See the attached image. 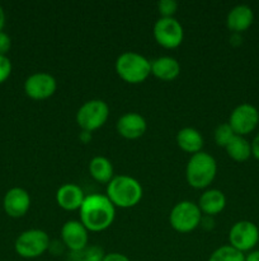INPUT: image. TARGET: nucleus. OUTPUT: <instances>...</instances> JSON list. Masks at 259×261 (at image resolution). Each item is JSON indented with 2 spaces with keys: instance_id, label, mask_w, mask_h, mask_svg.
I'll use <instances>...</instances> for the list:
<instances>
[{
  "instance_id": "6e6552de",
  "label": "nucleus",
  "mask_w": 259,
  "mask_h": 261,
  "mask_svg": "<svg viewBox=\"0 0 259 261\" xmlns=\"http://www.w3.org/2000/svg\"><path fill=\"white\" fill-rule=\"evenodd\" d=\"M230 246L240 252L250 251L259 241V229L255 223L250 221H239L231 227L229 232Z\"/></svg>"
},
{
  "instance_id": "dca6fc26",
  "label": "nucleus",
  "mask_w": 259,
  "mask_h": 261,
  "mask_svg": "<svg viewBox=\"0 0 259 261\" xmlns=\"http://www.w3.org/2000/svg\"><path fill=\"white\" fill-rule=\"evenodd\" d=\"M254 20V13L249 5L239 4L229 12L226 24L234 33H241L248 30Z\"/></svg>"
},
{
  "instance_id": "a211bd4d",
  "label": "nucleus",
  "mask_w": 259,
  "mask_h": 261,
  "mask_svg": "<svg viewBox=\"0 0 259 261\" xmlns=\"http://www.w3.org/2000/svg\"><path fill=\"white\" fill-rule=\"evenodd\" d=\"M180 73V65L177 59L172 56H160L151 61V74L160 81L170 82Z\"/></svg>"
},
{
  "instance_id": "2f4dec72",
  "label": "nucleus",
  "mask_w": 259,
  "mask_h": 261,
  "mask_svg": "<svg viewBox=\"0 0 259 261\" xmlns=\"http://www.w3.org/2000/svg\"><path fill=\"white\" fill-rule=\"evenodd\" d=\"M4 24H5V13H4V9L2 8V5H0V32H2L3 28H4Z\"/></svg>"
},
{
  "instance_id": "f3484780",
  "label": "nucleus",
  "mask_w": 259,
  "mask_h": 261,
  "mask_svg": "<svg viewBox=\"0 0 259 261\" xmlns=\"http://www.w3.org/2000/svg\"><path fill=\"white\" fill-rule=\"evenodd\" d=\"M226 206V198L223 193L217 189H210L206 190L198 200V208L206 216H216L221 213Z\"/></svg>"
},
{
  "instance_id": "7ed1b4c3",
  "label": "nucleus",
  "mask_w": 259,
  "mask_h": 261,
  "mask_svg": "<svg viewBox=\"0 0 259 261\" xmlns=\"http://www.w3.org/2000/svg\"><path fill=\"white\" fill-rule=\"evenodd\" d=\"M217 172V163L211 154L198 152L190 155L185 168L188 184L195 189H205L210 185Z\"/></svg>"
},
{
  "instance_id": "6ab92c4d",
  "label": "nucleus",
  "mask_w": 259,
  "mask_h": 261,
  "mask_svg": "<svg viewBox=\"0 0 259 261\" xmlns=\"http://www.w3.org/2000/svg\"><path fill=\"white\" fill-rule=\"evenodd\" d=\"M177 144L187 153L201 152L203 147V137L195 127H183L177 134Z\"/></svg>"
},
{
  "instance_id": "cd10ccee",
  "label": "nucleus",
  "mask_w": 259,
  "mask_h": 261,
  "mask_svg": "<svg viewBox=\"0 0 259 261\" xmlns=\"http://www.w3.org/2000/svg\"><path fill=\"white\" fill-rule=\"evenodd\" d=\"M103 261H131L126 255L121 254V252H109L106 254L103 257Z\"/></svg>"
},
{
  "instance_id": "c85d7f7f",
  "label": "nucleus",
  "mask_w": 259,
  "mask_h": 261,
  "mask_svg": "<svg viewBox=\"0 0 259 261\" xmlns=\"http://www.w3.org/2000/svg\"><path fill=\"white\" fill-rule=\"evenodd\" d=\"M251 155H254V158L259 161V134L251 142Z\"/></svg>"
},
{
  "instance_id": "aec40b11",
  "label": "nucleus",
  "mask_w": 259,
  "mask_h": 261,
  "mask_svg": "<svg viewBox=\"0 0 259 261\" xmlns=\"http://www.w3.org/2000/svg\"><path fill=\"white\" fill-rule=\"evenodd\" d=\"M89 173L95 181L101 184H109L114 177L113 165L108 158L103 155H96L89 162Z\"/></svg>"
},
{
  "instance_id": "20e7f679",
  "label": "nucleus",
  "mask_w": 259,
  "mask_h": 261,
  "mask_svg": "<svg viewBox=\"0 0 259 261\" xmlns=\"http://www.w3.org/2000/svg\"><path fill=\"white\" fill-rule=\"evenodd\" d=\"M116 71L127 83H141L151 74V61L141 54L126 51L117 58Z\"/></svg>"
},
{
  "instance_id": "f03ea898",
  "label": "nucleus",
  "mask_w": 259,
  "mask_h": 261,
  "mask_svg": "<svg viewBox=\"0 0 259 261\" xmlns=\"http://www.w3.org/2000/svg\"><path fill=\"white\" fill-rule=\"evenodd\" d=\"M107 196L114 206L132 208L141 200L142 186L131 176H114L107 186Z\"/></svg>"
},
{
  "instance_id": "4468645a",
  "label": "nucleus",
  "mask_w": 259,
  "mask_h": 261,
  "mask_svg": "<svg viewBox=\"0 0 259 261\" xmlns=\"http://www.w3.org/2000/svg\"><path fill=\"white\" fill-rule=\"evenodd\" d=\"M117 132L126 139H137L142 137L147 129L146 120L137 112H127L117 120Z\"/></svg>"
},
{
  "instance_id": "b1692460",
  "label": "nucleus",
  "mask_w": 259,
  "mask_h": 261,
  "mask_svg": "<svg viewBox=\"0 0 259 261\" xmlns=\"http://www.w3.org/2000/svg\"><path fill=\"white\" fill-rule=\"evenodd\" d=\"M235 133L231 129V126L229 125V122L226 124H221L216 127L215 130V142L218 147L226 148V145L230 143V140L235 137Z\"/></svg>"
},
{
  "instance_id": "423d86ee",
  "label": "nucleus",
  "mask_w": 259,
  "mask_h": 261,
  "mask_svg": "<svg viewBox=\"0 0 259 261\" xmlns=\"http://www.w3.org/2000/svg\"><path fill=\"white\" fill-rule=\"evenodd\" d=\"M202 212L193 201H180L173 206L169 216L170 226L180 233H188L197 228L202 221Z\"/></svg>"
},
{
  "instance_id": "a878e982",
  "label": "nucleus",
  "mask_w": 259,
  "mask_h": 261,
  "mask_svg": "<svg viewBox=\"0 0 259 261\" xmlns=\"http://www.w3.org/2000/svg\"><path fill=\"white\" fill-rule=\"evenodd\" d=\"M12 74V61L8 56L0 55V84L4 83Z\"/></svg>"
},
{
  "instance_id": "c756f323",
  "label": "nucleus",
  "mask_w": 259,
  "mask_h": 261,
  "mask_svg": "<svg viewBox=\"0 0 259 261\" xmlns=\"http://www.w3.org/2000/svg\"><path fill=\"white\" fill-rule=\"evenodd\" d=\"M245 261H259V250L250 251L245 256Z\"/></svg>"
},
{
  "instance_id": "0eeeda50",
  "label": "nucleus",
  "mask_w": 259,
  "mask_h": 261,
  "mask_svg": "<svg viewBox=\"0 0 259 261\" xmlns=\"http://www.w3.org/2000/svg\"><path fill=\"white\" fill-rule=\"evenodd\" d=\"M109 116V107L102 99H90L80 106L76 112V122L81 130L94 132L106 124Z\"/></svg>"
},
{
  "instance_id": "f8f14e48",
  "label": "nucleus",
  "mask_w": 259,
  "mask_h": 261,
  "mask_svg": "<svg viewBox=\"0 0 259 261\" xmlns=\"http://www.w3.org/2000/svg\"><path fill=\"white\" fill-rule=\"evenodd\" d=\"M61 239L63 246L68 247L70 252L80 251L88 246V229L80 221H68L61 228Z\"/></svg>"
},
{
  "instance_id": "4be33fe9",
  "label": "nucleus",
  "mask_w": 259,
  "mask_h": 261,
  "mask_svg": "<svg viewBox=\"0 0 259 261\" xmlns=\"http://www.w3.org/2000/svg\"><path fill=\"white\" fill-rule=\"evenodd\" d=\"M104 251L99 246H86L80 251L70 252L69 254V261H103Z\"/></svg>"
},
{
  "instance_id": "2eb2a0df",
  "label": "nucleus",
  "mask_w": 259,
  "mask_h": 261,
  "mask_svg": "<svg viewBox=\"0 0 259 261\" xmlns=\"http://www.w3.org/2000/svg\"><path fill=\"white\" fill-rule=\"evenodd\" d=\"M84 199L85 196H84L83 189L79 188L75 184H63L56 193V201H57L58 206L65 211L80 209Z\"/></svg>"
},
{
  "instance_id": "393cba45",
  "label": "nucleus",
  "mask_w": 259,
  "mask_h": 261,
  "mask_svg": "<svg viewBox=\"0 0 259 261\" xmlns=\"http://www.w3.org/2000/svg\"><path fill=\"white\" fill-rule=\"evenodd\" d=\"M157 9L163 18L173 17L178 9V3L175 0H160L157 3Z\"/></svg>"
},
{
  "instance_id": "5701e85b",
  "label": "nucleus",
  "mask_w": 259,
  "mask_h": 261,
  "mask_svg": "<svg viewBox=\"0 0 259 261\" xmlns=\"http://www.w3.org/2000/svg\"><path fill=\"white\" fill-rule=\"evenodd\" d=\"M208 261H245V255L230 245H225L211 254Z\"/></svg>"
},
{
  "instance_id": "9b49d317",
  "label": "nucleus",
  "mask_w": 259,
  "mask_h": 261,
  "mask_svg": "<svg viewBox=\"0 0 259 261\" xmlns=\"http://www.w3.org/2000/svg\"><path fill=\"white\" fill-rule=\"evenodd\" d=\"M57 89L55 76L48 73H35L28 76L24 82V92L32 99H46L52 96Z\"/></svg>"
},
{
  "instance_id": "39448f33",
  "label": "nucleus",
  "mask_w": 259,
  "mask_h": 261,
  "mask_svg": "<svg viewBox=\"0 0 259 261\" xmlns=\"http://www.w3.org/2000/svg\"><path fill=\"white\" fill-rule=\"evenodd\" d=\"M48 234L42 229H28L22 232L15 240L14 249L19 256L24 259H35L50 249Z\"/></svg>"
},
{
  "instance_id": "7c9ffc66",
  "label": "nucleus",
  "mask_w": 259,
  "mask_h": 261,
  "mask_svg": "<svg viewBox=\"0 0 259 261\" xmlns=\"http://www.w3.org/2000/svg\"><path fill=\"white\" fill-rule=\"evenodd\" d=\"M79 139L83 143H89L91 140V133L83 130V132L80 133V135H79Z\"/></svg>"
},
{
  "instance_id": "1a4fd4ad",
  "label": "nucleus",
  "mask_w": 259,
  "mask_h": 261,
  "mask_svg": "<svg viewBox=\"0 0 259 261\" xmlns=\"http://www.w3.org/2000/svg\"><path fill=\"white\" fill-rule=\"evenodd\" d=\"M154 37L165 48H175L182 43L184 31L174 17L159 18L154 24Z\"/></svg>"
},
{
  "instance_id": "412c9836",
  "label": "nucleus",
  "mask_w": 259,
  "mask_h": 261,
  "mask_svg": "<svg viewBox=\"0 0 259 261\" xmlns=\"http://www.w3.org/2000/svg\"><path fill=\"white\" fill-rule=\"evenodd\" d=\"M225 149L229 157L233 158L236 162H245L251 155V144L240 135H235L226 145Z\"/></svg>"
},
{
  "instance_id": "bb28decb",
  "label": "nucleus",
  "mask_w": 259,
  "mask_h": 261,
  "mask_svg": "<svg viewBox=\"0 0 259 261\" xmlns=\"http://www.w3.org/2000/svg\"><path fill=\"white\" fill-rule=\"evenodd\" d=\"M12 47V40L5 32H0V55L7 56L8 51Z\"/></svg>"
},
{
  "instance_id": "f257e3e1",
  "label": "nucleus",
  "mask_w": 259,
  "mask_h": 261,
  "mask_svg": "<svg viewBox=\"0 0 259 261\" xmlns=\"http://www.w3.org/2000/svg\"><path fill=\"white\" fill-rule=\"evenodd\" d=\"M80 222L88 231L101 232L108 228L116 217V206L107 195L91 194L85 196L80 209Z\"/></svg>"
},
{
  "instance_id": "ddd939ff",
  "label": "nucleus",
  "mask_w": 259,
  "mask_h": 261,
  "mask_svg": "<svg viewBox=\"0 0 259 261\" xmlns=\"http://www.w3.org/2000/svg\"><path fill=\"white\" fill-rule=\"evenodd\" d=\"M5 213L12 218H20L29 211L30 196L27 190L22 188H13L7 191L3 200Z\"/></svg>"
},
{
  "instance_id": "9d476101",
  "label": "nucleus",
  "mask_w": 259,
  "mask_h": 261,
  "mask_svg": "<svg viewBox=\"0 0 259 261\" xmlns=\"http://www.w3.org/2000/svg\"><path fill=\"white\" fill-rule=\"evenodd\" d=\"M259 112L250 103H241L233 110L229 119V125L236 135H248L258 126Z\"/></svg>"
}]
</instances>
